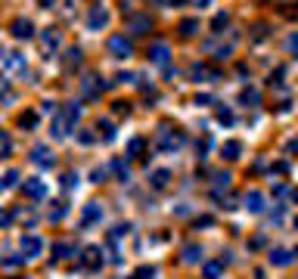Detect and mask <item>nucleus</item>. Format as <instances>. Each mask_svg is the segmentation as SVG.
<instances>
[{
	"label": "nucleus",
	"instance_id": "nucleus-1",
	"mask_svg": "<svg viewBox=\"0 0 298 279\" xmlns=\"http://www.w3.org/2000/svg\"><path fill=\"white\" fill-rule=\"evenodd\" d=\"M149 28H152L149 13H127V31L131 35H149Z\"/></svg>",
	"mask_w": 298,
	"mask_h": 279
},
{
	"label": "nucleus",
	"instance_id": "nucleus-2",
	"mask_svg": "<svg viewBox=\"0 0 298 279\" xmlns=\"http://www.w3.org/2000/svg\"><path fill=\"white\" fill-rule=\"evenodd\" d=\"M106 47H109V53H112L115 59H127V56L134 53V44H131V40H127L124 35H112Z\"/></svg>",
	"mask_w": 298,
	"mask_h": 279
},
{
	"label": "nucleus",
	"instance_id": "nucleus-3",
	"mask_svg": "<svg viewBox=\"0 0 298 279\" xmlns=\"http://www.w3.org/2000/svg\"><path fill=\"white\" fill-rule=\"evenodd\" d=\"M106 25H109L106 6H90V13H87V28H90V31H99V28H106Z\"/></svg>",
	"mask_w": 298,
	"mask_h": 279
},
{
	"label": "nucleus",
	"instance_id": "nucleus-4",
	"mask_svg": "<svg viewBox=\"0 0 298 279\" xmlns=\"http://www.w3.org/2000/svg\"><path fill=\"white\" fill-rule=\"evenodd\" d=\"M168 56H171V50H168V44H165V40H156V44L149 47V62L165 65V62H168Z\"/></svg>",
	"mask_w": 298,
	"mask_h": 279
},
{
	"label": "nucleus",
	"instance_id": "nucleus-5",
	"mask_svg": "<svg viewBox=\"0 0 298 279\" xmlns=\"http://www.w3.org/2000/svg\"><path fill=\"white\" fill-rule=\"evenodd\" d=\"M10 31H13V37H19V40H28L31 35H35V25H31L28 19H13Z\"/></svg>",
	"mask_w": 298,
	"mask_h": 279
},
{
	"label": "nucleus",
	"instance_id": "nucleus-6",
	"mask_svg": "<svg viewBox=\"0 0 298 279\" xmlns=\"http://www.w3.org/2000/svg\"><path fill=\"white\" fill-rule=\"evenodd\" d=\"M31 162L40 165V167H50V165H53V152H50L47 146H35V149H31Z\"/></svg>",
	"mask_w": 298,
	"mask_h": 279
},
{
	"label": "nucleus",
	"instance_id": "nucleus-7",
	"mask_svg": "<svg viewBox=\"0 0 298 279\" xmlns=\"http://www.w3.org/2000/svg\"><path fill=\"white\" fill-rule=\"evenodd\" d=\"M40 44H44V50H50V53H53V50L62 44V35H59V28H47L44 35H40Z\"/></svg>",
	"mask_w": 298,
	"mask_h": 279
},
{
	"label": "nucleus",
	"instance_id": "nucleus-8",
	"mask_svg": "<svg viewBox=\"0 0 298 279\" xmlns=\"http://www.w3.org/2000/svg\"><path fill=\"white\" fill-rule=\"evenodd\" d=\"M99 81H103V78H97V74H87V78L81 81V93H84V96H97V93L103 90V84H99Z\"/></svg>",
	"mask_w": 298,
	"mask_h": 279
},
{
	"label": "nucleus",
	"instance_id": "nucleus-9",
	"mask_svg": "<svg viewBox=\"0 0 298 279\" xmlns=\"http://www.w3.org/2000/svg\"><path fill=\"white\" fill-rule=\"evenodd\" d=\"M3 69H6V72H22V74H25L22 56H19V53H6V56H3Z\"/></svg>",
	"mask_w": 298,
	"mask_h": 279
},
{
	"label": "nucleus",
	"instance_id": "nucleus-10",
	"mask_svg": "<svg viewBox=\"0 0 298 279\" xmlns=\"http://www.w3.org/2000/svg\"><path fill=\"white\" fill-rule=\"evenodd\" d=\"M177 28H180L183 37H193L196 31H199V19H180V25H177Z\"/></svg>",
	"mask_w": 298,
	"mask_h": 279
},
{
	"label": "nucleus",
	"instance_id": "nucleus-11",
	"mask_svg": "<svg viewBox=\"0 0 298 279\" xmlns=\"http://www.w3.org/2000/svg\"><path fill=\"white\" fill-rule=\"evenodd\" d=\"M78 118H81V106H78V103H69V106L62 109V121L75 124V121H78Z\"/></svg>",
	"mask_w": 298,
	"mask_h": 279
},
{
	"label": "nucleus",
	"instance_id": "nucleus-12",
	"mask_svg": "<svg viewBox=\"0 0 298 279\" xmlns=\"http://www.w3.org/2000/svg\"><path fill=\"white\" fill-rule=\"evenodd\" d=\"M227 25H230V16L227 13H218L215 19H211V31H215V35H224L220 28H227Z\"/></svg>",
	"mask_w": 298,
	"mask_h": 279
},
{
	"label": "nucleus",
	"instance_id": "nucleus-13",
	"mask_svg": "<svg viewBox=\"0 0 298 279\" xmlns=\"http://www.w3.org/2000/svg\"><path fill=\"white\" fill-rule=\"evenodd\" d=\"M78 65H81V50L72 47L69 53H65V69H78Z\"/></svg>",
	"mask_w": 298,
	"mask_h": 279
},
{
	"label": "nucleus",
	"instance_id": "nucleus-14",
	"mask_svg": "<svg viewBox=\"0 0 298 279\" xmlns=\"http://www.w3.org/2000/svg\"><path fill=\"white\" fill-rule=\"evenodd\" d=\"M261 192H249V196H245V208H249V211H261L264 205H261Z\"/></svg>",
	"mask_w": 298,
	"mask_h": 279
},
{
	"label": "nucleus",
	"instance_id": "nucleus-15",
	"mask_svg": "<svg viewBox=\"0 0 298 279\" xmlns=\"http://www.w3.org/2000/svg\"><path fill=\"white\" fill-rule=\"evenodd\" d=\"M22 248L28 251V255H38V251H40V239H35V236H28V239H22Z\"/></svg>",
	"mask_w": 298,
	"mask_h": 279
},
{
	"label": "nucleus",
	"instance_id": "nucleus-16",
	"mask_svg": "<svg viewBox=\"0 0 298 279\" xmlns=\"http://www.w3.org/2000/svg\"><path fill=\"white\" fill-rule=\"evenodd\" d=\"M25 192H28V196H40V192H44V186H40L38 180H31V183H25Z\"/></svg>",
	"mask_w": 298,
	"mask_h": 279
},
{
	"label": "nucleus",
	"instance_id": "nucleus-17",
	"mask_svg": "<svg viewBox=\"0 0 298 279\" xmlns=\"http://www.w3.org/2000/svg\"><path fill=\"white\" fill-rule=\"evenodd\" d=\"M19 124H22V128H35V124H38V115H35V112L22 115V118H19Z\"/></svg>",
	"mask_w": 298,
	"mask_h": 279
},
{
	"label": "nucleus",
	"instance_id": "nucleus-18",
	"mask_svg": "<svg viewBox=\"0 0 298 279\" xmlns=\"http://www.w3.org/2000/svg\"><path fill=\"white\" fill-rule=\"evenodd\" d=\"M224 155H227V158H239V143H227V146H224Z\"/></svg>",
	"mask_w": 298,
	"mask_h": 279
},
{
	"label": "nucleus",
	"instance_id": "nucleus-19",
	"mask_svg": "<svg viewBox=\"0 0 298 279\" xmlns=\"http://www.w3.org/2000/svg\"><path fill=\"white\" fill-rule=\"evenodd\" d=\"M239 99H242V103H252V106H255L261 96H258V90H242V96H239Z\"/></svg>",
	"mask_w": 298,
	"mask_h": 279
},
{
	"label": "nucleus",
	"instance_id": "nucleus-20",
	"mask_svg": "<svg viewBox=\"0 0 298 279\" xmlns=\"http://www.w3.org/2000/svg\"><path fill=\"white\" fill-rule=\"evenodd\" d=\"M199 255H202V251L196 248V245H186V251H183V258H186V260H196Z\"/></svg>",
	"mask_w": 298,
	"mask_h": 279
},
{
	"label": "nucleus",
	"instance_id": "nucleus-21",
	"mask_svg": "<svg viewBox=\"0 0 298 279\" xmlns=\"http://www.w3.org/2000/svg\"><path fill=\"white\" fill-rule=\"evenodd\" d=\"M97 217H99V208H97V205H90V208H87V214H84V223L97 221Z\"/></svg>",
	"mask_w": 298,
	"mask_h": 279
},
{
	"label": "nucleus",
	"instance_id": "nucleus-22",
	"mask_svg": "<svg viewBox=\"0 0 298 279\" xmlns=\"http://www.w3.org/2000/svg\"><path fill=\"white\" fill-rule=\"evenodd\" d=\"M270 260H274V264H289V255H286V251H274Z\"/></svg>",
	"mask_w": 298,
	"mask_h": 279
},
{
	"label": "nucleus",
	"instance_id": "nucleus-23",
	"mask_svg": "<svg viewBox=\"0 0 298 279\" xmlns=\"http://www.w3.org/2000/svg\"><path fill=\"white\" fill-rule=\"evenodd\" d=\"M218 273H220V264H208L205 267V276L208 279H218Z\"/></svg>",
	"mask_w": 298,
	"mask_h": 279
},
{
	"label": "nucleus",
	"instance_id": "nucleus-24",
	"mask_svg": "<svg viewBox=\"0 0 298 279\" xmlns=\"http://www.w3.org/2000/svg\"><path fill=\"white\" fill-rule=\"evenodd\" d=\"M152 183H156V186H165V183H168V171H159L156 177H152Z\"/></svg>",
	"mask_w": 298,
	"mask_h": 279
},
{
	"label": "nucleus",
	"instance_id": "nucleus-25",
	"mask_svg": "<svg viewBox=\"0 0 298 279\" xmlns=\"http://www.w3.org/2000/svg\"><path fill=\"white\" fill-rule=\"evenodd\" d=\"M286 47L292 50V53H298V31H295V35H289V40H286Z\"/></svg>",
	"mask_w": 298,
	"mask_h": 279
},
{
	"label": "nucleus",
	"instance_id": "nucleus-26",
	"mask_svg": "<svg viewBox=\"0 0 298 279\" xmlns=\"http://www.w3.org/2000/svg\"><path fill=\"white\" fill-rule=\"evenodd\" d=\"M218 118H220V121H224V124H230V121H233V115H230V109H218Z\"/></svg>",
	"mask_w": 298,
	"mask_h": 279
},
{
	"label": "nucleus",
	"instance_id": "nucleus-27",
	"mask_svg": "<svg viewBox=\"0 0 298 279\" xmlns=\"http://www.w3.org/2000/svg\"><path fill=\"white\" fill-rule=\"evenodd\" d=\"M16 180H19V174L10 171V174H6V180H3V186H16Z\"/></svg>",
	"mask_w": 298,
	"mask_h": 279
},
{
	"label": "nucleus",
	"instance_id": "nucleus-28",
	"mask_svg": "<svg viewBox=\"0 0 298 279\" xmlns=\"http://www.w3.org/2000/svg\"><path fill=\"white\" fill-rule=\"evenodd\" d=\"M115 112L118 115H127V112H131V106H127V103H115Z\"/></svg>",
	"mask_w": 298,
	"mask_h": 279
},
{
	"label": "nucleus",
	"instance_id": "nucleus-29",
	"mask_svg": "<svg viewBox=\"0 0 298 279\" xmlns=\"http://www.w3.org/2000/svg\"><path fill=\"white\" fill-rule=\"evenodd\" d=\"M38 3H40V10H50V6H53L56 0H38Z\"/></svg>",
	"mask_w": 298,
	"mask_h": 279
},
{
	"label": "nucleus",
	"instance_id": "nucleus-30",
	"mask_svg": "<svg viewBox=\"0 0 298 279\" xmlns=\"http://www.w3.org/2000/svg\"><path fill=\"white\" fill-rule=\"evenodd\" d=\"M156 3H165V0H156Z\"/></svg>",
	"mask_w": 298,
	"mask_h": 279
}]
</instances>
